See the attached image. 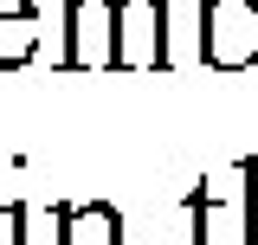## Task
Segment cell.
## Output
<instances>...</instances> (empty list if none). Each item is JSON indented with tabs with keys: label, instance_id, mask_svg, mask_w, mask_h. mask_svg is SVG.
Returning <instances> with one entry per match:
<instances>
[{
	"label": "cell",
	"instance_id": "cell-1",
	"mask_svg": "<svg viewBox=\"0 0 258 245\" xmlns=\"http://www.w3.org/2000/svg\"><path fill=\"white\" fill-rule=\"evenodd\" d=\"M258 213V161H232V181L213 187L200 181L187 194V219H194V245H245V226Z\"/></svg>",
	"mask_w": 258,
	"mask_h": 245
},
{
	"label": "cell",
	"instance_id": "cell-2",
	"mask_svg": "<svg viewBox=\"0 0 258 245\" xmlns=\"http://www.w3.org/2000/svg\"><path fill=\"white\" fill-rule=\"evenodd\" d=\"M200 58H207V71H252L258 0H200Z\"/></svg>",
	"mask_w": 258,
	"mask_h": 245
},
{
	"label": "cell",
	"instance_id": "cell-3",
	"mask_svg": "<svg viewBox=\"0 0 258 245\" xmlns=\"http://www.w3.org/2000/svg\"><path fill=\"white\" fill-rule=\"evenodd\" d=\"M110 71H168V0H116Z\"/></svg>",
	"mask_w": 258,
	"mask_h": 245
},
{
	"label": "cell",
	"instance_id": "cell-4",
	"mask_svg": "<svg viewBox=\"0 0 258 245\" xmlns=\"http://www.w3.org/2000/svg\"><path fill=\"white\" fill-rule=\"evenodd\" d=\"M64 7V71H110V32H116V0H58Z\"/></svg>",
	"mask_w": 258,
	"mask_h": 245
},
{
	"label": "cell",
	"instance_id": "cell-5",
	"mask_svg": "<svg viewBox=\"0 0 258 245\" xmlns=\"http://www.w3.org/2000/svg\"><path fill=\"white\" fill-rule=\"evenodd\" d=\"M58 245H123V213L110 200H84V207H52Z\"/></svg>",
	"mask_w": 258,
	"mask_h": 245
},
{
	"label": "cell",
	"instance_id": "cell-6",
	"mask_svg": "<svg viewBox=\"0 0 258 245\" xmlns=\"http://www.w3.org/2000/svg\"><path fill=\"white\" fill-rule=\"evenodd\" d=\"M32 52H39V7L0 0V71H26Z\"/></svg>",
	"mask_w": 258,
	"mask_h": 245
},
{
	"label": "cell",
	"instance_id": "cell-7",
	"mask_svg": "<svg viewBox=\"0 0 258 245\" xmlns=\"http://www.w3.org/2000/svg\"><path fill=\"white\" fill-rule=\"evenodd\" d=\"M245 245H258V213H252V226H245Z\"/></svg>",
	"mask_w": 258,
	"mask_h": 245
}]
</instances>
